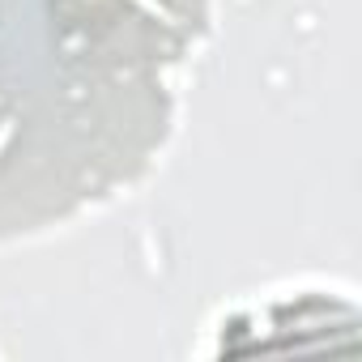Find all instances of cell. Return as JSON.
<instances>
[{"mask_svg":"<svg viewBox=\"0 0 362 362\" xmlns=\"http://www.w3.org/2000/svg\"><path fill=\"white\" fill-rule=\"evenodd\" d=\"M9 132H13L9 124H5V128H0V149H5V141H9Z\"/></svg>","mask_w":362,"mask_h":362,"instance_id":"cell-1","label":"cell"}]
</instances>
